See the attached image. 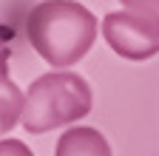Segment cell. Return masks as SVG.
<instances>
[{
  "label": "cell",
  "instance_id": "obj_1",
  "mask_svg": "<svg viewBox=\"0 0 159 156\" xmlns=\"http://www.w3.org/2000/svg\"><path fill=\"white\" fill-rule=\"evenodd\" d=\"M97 31V17L80 0H40L26 14L29 43L54 71L77 65L91 51Z\"/></svg>",
  "mask_w": 159,
  "mask_h": 156
},
{
  "label": "cell",
  "instance_id": "obj_2",
  "mask_svg": "<svg viewBox=\"0 0 159 156\" xmlns=\"http://www.w3.org/2000/svg\"><path fill=\"white\" fill-rule=\"evenodd\" d=\"M94 108V94L85 77L77 71H48L29 85L20 122L29 133H48L54 128L74 125Z\"/></svg>",
  "mask_w": 159,
  "mask_h": 156
},
{
  "label": "cell",
  "instance_id": "obj_3",
  "mask_svg": "<svg viewBox=\"0 0 159 156\" xmlns=\"http://www.w3.org/2000/svg\"><path fill=\"white\" fill-rule=\"evenodd\" d=\"M102 37L122 60L142 63L159 54V14L151 11H108L102 17Z\"/></svg>",
  "mask_w": 159,
  "mask_h": 156
},
{
  "label": "cell",
  "instance_id": "obj_4",
  "mask_svg": "<svg viewBox=\"0 0 159 156\" xmlns=\"http://www.w3.org/2000/svg\"><path fill=\"white\" fill-rule=\"evenodd\" d=\"M54 156H114L111 145L97 128L88 125H74L66 133H60Z\"/></svg>",
  "mask_w": 159,
  "mask_h": 156
},
{
  "label": "cell",
  "instance_id": "obj_5",
  "mask_svg": "<svg viewBox=\"0 0 159 156\" xmlns=\"http://www.w3.org/2000/svg\"><path fill=\"white\" fill-rule=\"evenodd\" d=\"M23 102H26V94L11 77L9 80H0V136L11 133V128L20 122Z\"/></svg>",
  "mask_w": 159,
  "mask_h": 156
},
{
  "label": "cell",
  "instance_id": "obj_6",
  "mask_svg": "<svg viewBox=\"0 0 159 156\" xmlns=\"http://www.w3.org/2000/svg\"><path fill=\"white\" fill-rule=\"evenodd\" d=\"M14 40H17L14 26L0 23V80H9V60L14 54Z\"/></svg>",
  "mask_w": 159,
  "mask_h": 156
},
{
  "label": "cell",
  "instance_id": "obj_7",
  "mask_svg": "<svg viewBox=\"0 0 159 156\" xmlns=\"http://www.w3.org/2000/svg\"><path fill=\"white\" fill-rule=\"evenodd\" d=\"M0 156H34V153L20 139H0Z\"/></svg>",
  "mask_w": 159,
  "mask_h": 156
},
{
  "label": "cell",
  "instance_id": "obj_8",
  "mask_svg": "<svg viewBox=\"0 0 159 156\" xmlns=\"http://www.w3.org/2000/svg\"><path fill=\"white\" fill-rule=\"evenodd\" d=\"M122 6L134 9V11H151V14H159V0H119Z\"/></svg>",
  "mask_w": 159,
  "mask_h": 156
}]
</instances>
